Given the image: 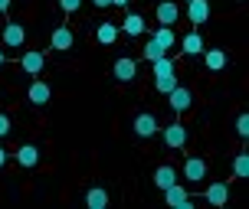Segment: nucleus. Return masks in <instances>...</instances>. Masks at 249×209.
Segmentation results:
<instances>
[{
  "label": "nucleus",
  "instance_id": "15",
  "mask_svg": "<svg viewBox=\"0 0 249 209\" xmlns=\"http://www.w3.org/2000/svg\"><path fill=\"white\" fill-rule=\"evenodd\" d=\"M122 30L128 33V36H141V33L148 30V23H144V16H141V13H128V16H124V23H122Z\"/></svg>",
  "mask_w": 249,
  "mask_h": 209
},
{
  "label": "nucleus",
  "instance_id": "21",
  "mask_svg": "<svg viewBox=\"0 0 249 209\" xmlns=\"http://www.w3.org/2000/svg\"><path fill=\"white\" fill-rule=\"evenodd\" d=\"M141 56H144L148 62H154V59H161V56H167V49H164L161 43H158V39L151 36L148 43H144V52H141Z\"/></svg>",
  "mask_w": 249,
  "mask_h": 209
},
{
  "label": "nucleus",
  "instance_id": "28",
  "mask_svg": "<svg viewBox=\"0 0 249 209\" xmlns=\"http://www.w3.org/2000/svg\"><path fill=\"white\" fill-rule=\"evenodd\" d=\"M7 134H10V118L0 114V137H7Z\"/></svg>",
  "mask_w": 249,
  "mask_h": 209
},
{
  "label": "nucleus",
  "instance_id": "2",
  "mask_svg": "<svg viewBox=\"0 0 249 209\" xmlns=\"http://www.w3.org/2000/svg\"><path fill=\"white\" fill-rule=\"evenodd\" d=\"M164 199H167V206H174V209H194L190 193H187L184 186H177V183H171L167 190H164Z\"/></svg>",
  "mask_w": 249,
  "mask_h": 209
},
{
  "label": "nucleus",
  "instance_id": "14",
  "mask_svg": "<svg viewBox=\"0 0 249 209\" xmlns=\"http://www.w3.org/2000/svg\"><path fill=\"white\" fill-rule=\"evenodd\" d=\"M200 56H203V65H207L210 72H220V69L226 65V52L223 49H203Z\"/></svg>",
  "mask_w": 249,
  "mask_h": 209
},
{
  "label": "nucleus",
  "instance_id": "24",
  "mask_svg": "<svg viewBox=\"0 0 249 209\" xmlns=\"http://www.w3.org/2000/svg\"><path fill=\"white\" fill-rule=\"evenodd\" d=\"M151 69H154V75H171V72H174V59L161 56V59H154V62H151Z\"/></svg>",
  "mask_w": 249,
  "mask_h": 209
},
{
  "label": "nucleus",
  "instance_id": "25",
  "mask_svg": "<svg viewBox=\"0 0 249 209\" xmlns=\"http://www.w3.org/2000/svg\"><path fill=\"white\" fill-rule=\"evenodd\" d=\"M174 85H177V75L174 72H171V75H158V92H161V95H167Z\"/></svg>",
  "mask_w": 249,
  "mask_h": 209
},
{
  "label": "nucleus",
  "instance_id": "33",
  "mask_svg": "<svg viewBox=\"0 0 249 209\" xmlns=\"http://www.w3.org/2000/svg\"><path fill=\"white\" fill-rule=\"evenodd\" d=\"M3 62H7V56H3V49H0V65H3Z\"/></svg>",
  "mask_w": 249,
  "mask_h": 209
},
{
  "label": "nucleus",
  "instance_id": "13",
  "mask_svg": "<svg viewBox=\"0 0 249 209\" xmlns=\"http://www.w3.org/2000/svg\"><path fill=\"white\" fill-rule=\"evenodd\" d=\"M226 199H230V186L226 183H210L207 186V203H210V206H226Z\"/></svg>",
  "mask_w": 249,
  "mask_h": 209
},
{
  "label": "nucleus",
  "instance_id": "17",
  "mask_svg": "<svg viewBox=\"0 0 249 209\" xmlns=\"http://www.w3.org/2000/svg\"><path fill=\"white\" fill-rule=\"evenodd\" d=\"M86 206L89 209H105L108 206V193H105L102 186H92V190L86 193Z\"/></svg>",
  "mask_w": 249,
  "mask_h": 209
},
{
  "label": "nucleus",
  "instance_id": "23",
  "mask_svg": "<svg viewBox=\"0 0 249 209\" xmlns=\"http://www.w3.org/2000/svg\"><path fill=\"white\" fill-rule=\"evenodd\" d=\"M233 173H236V180H246V177H249V154H236Z\"/></svg>",
  "mask_w": 249,
  "mask_h": 209
},
{
  "label": "nucleus",
  "instance_id": "30",
  "mask_svg": "<svg viewBox=\"0 0 249 209\" xmlns=\"http://www.w3.org/2000/svg\"><path fill=\"white\" fill-rule=\"evenodd\" d=\"M3 163H7V150L0 147V167H3Z\"/></svg>",
  "mask_w": 249,
  "mask_h": 209
},
{
  "label": "nucleus",
  "instance_id": "20",
  "mask_svg": "<svg viewBox=\"0 0 249 209\" xmlns=\"http://www.w3.org/2000/svg\"><path fill=\"white\" fill-rule=\"evenodd\" d=\"M95 36H99L102 46H112L115 39H118V26L115 23H99V33H95Z\"/></svg>",
  "mask_w": 249,
  "mask_h": 209
},
{
  "label": "nucleus",
  "instance_id": "31",
  "mask_svg": "<svg viewBox=\"0 0 249 209\" xmlns=\"http://www.w3.org/2000/svg\"><path fill=\"white\" fill-rule=\"evenodd\" d=\"M112 7H128V0H112Z\"/></svg>",
  "mask_w": 249,
  "mask_h": 209
},
{
  "label": "nucleus",
  "instance_id": "9",
  "mask_svg": "<svg viewBox=\"0 0 249 209\" xmlns=\"http://www.w3.org/2000/svg\"><path fill=\"white\" fill-rule=\"evenodd\" d=\"M184 177L190 183H203V177H207V160L203 157H190L184 163Z\"/></svg>",
  "mask_w": 249,
  "mask_h": 209
},
{
  "label": "nucleus",
  "instance_id": "18",
  "mask_svg": "<svg viewBox=\"0 0 249 209\" xmlns=\"http://www.w3.org/2000/svg\"><path fill=\"white\" fill-rule=\"evenodd\" d=\"M17 160H20V167H36L39 163V150L33 144H23V147L17 150Z\"/></svg>",
  "mask_w": 249,
  "mask_h": 209
},
{
  "label": "nucleus",
  "instance_id": "22",
  "mask_svg": "<svg viewBox=\"0 0 249 209\" xmlns=\"http://www.w3.org/2000/svg\"><path fill=\"white\" fill-rule=\"evenodd\" d=\"M151 36L158 39V43H161L164 49H171V46H174V43H177V36H174V30H171V26H158V30L151 33Z\"/></svg>",
  "mask_w": 249,
  "mask_h": 209
},
{
  "label": "nucleus",
  "instance_id": "26",
  "mask_svg": "<svg viewBox=\"0 0 249 209\" xmlns=\"http://www.w3.org/2000/svg\"><path fill=\"white\" fill-rule=\"evenodd\" d=\"M236 134L249 137V114H239V118H236Z\"/></svg>",
  "mask_w": 249,
  "mask_h": 209
},
{
  "label": "nucleus",
  "instance_id": "27",
  "mask_svg": "<svg viewBox=\"0 0 249 209\" xmlns=\"http://www.w3.org/2000/svg\"><path fill=\"white\" fill-rule=\"evenodd\" d=\"M59 7H62L66 13H75L79 7H82V0H59Z\"/></svg>",
  "mask_w": 249,
  "mask_h": 209
},
{
  "label": "nucleus",
  "instance_id": "5",
  "mask_svg": "<svg viewBox=\"0 0 249 209\" xmlns=\"http://www.w3.org/2000/svg\"><path fill=\"white\" fill-rule=\"evenodd\" d=\"M164 144H167V147H174V150H180L187 144V128L180 121L167 124V128H164Z\"/></svg>",
  "mask_w": 249,
  "mask_h": 209
},
{
  "label": "nucleus",
  "instance_id": "29",
  "mask_svg": "<svg viewBox=\"0 0 249 209\" xmlns=\"http://www.w3.org/2000/svg\"><path fill=\"white\" fill-rule=\"evenodd\" d=\"M92 3H95L99 10H105V7H112V0H92Z\"/></svg>",
  "mask_w": 249,
  "mask_h": 209
},
{
  "label": "nucleus",
  "instance_id": "32",
  "mask_svg": "<svg viewBox=\"0 0 249 209\" xmlns=\"http://www.w3.org/2000/svg\"><path fill=\"white\" fill-rule=\"evenodd\" d=\"M7 7H10V0H0V13L7 10Z\"/></svg>",
  "mask_w": 249,
  "mask_h": 209
},
{
  "label": "nucleus",
  "instance_id": "12",
  "mask_svg": "<svg viewBox=\"0 0 249 209\" xmlns=\"http://www.w3.org/2000/svg\"><path fill=\"white\" fill-rule=\"evenodd\" d=\"M180 49H184V56H200L207 46H203V36H200L197 30H190V33L180 39Z\"/></svg>",
  "mask_w": 249,
  "mask_h": 209
},
{
  "label": "nucleus",
  "instance_id": "19",
  "mask_svg": "<svg viewBox=\"0 0 249 209\" xmlns=\"http://www.w3.org/2000/svg\"><path fill=\"white\" fill-rule=\"evenodd\" d=\"M154 183L161 186V190H167L171 183H177V170H174V167H158V173H154Z\"/></svg>",
  "mask_w": 249,
  "mask_h": 209
},
{
  "label": "nucleus",
  "instance_id": "6",
  "mask_svg": "<svg viewBox=\"0 0 249 209\" xmlns=\"http://www.w3.org/2000/svg\"><path fill=\"white\" fill-rule=\"evenodd\" d=\"M154 13H158V23L161 26H174L177 20H180V7H177L174 0H161Z\"/></svg>",
  "mask_w": 249,
  "mask_h": 209
},
{
  "label": "nucleus",
  "instance_id": "7",
  "mask_svg": "<svg viewBox=\"0 0 249 209\" xmlns=\"http://www.w3.org/2000/svg\"><path fill=\"white\" fill-rule=\"evenodd\" d=\"M158 131H161V128H158V118H154L151 111H144V114L135 118V134L138 137H154Z\"/></svg>",
  "mask_w": 249,
  "mask_h": 209
},
{
  "label": "nucleus",
  "instance_id": "16",
  "mask_svg": "<svg viewBox=\"0 0 249 209\" xmlns=\"http://www.w3.org/2000/svg\"><path fill=\"white\" fill-rule=\"evenodd\" d=\"M53 98V92H50V85H46V82H33V85H30V101H33V105H46V101Z\"/></svg>",
  "mask_w": 249,
  "mask_h": 209
},
{
  "label": "nucleus",
  "instance_id": "10",
  "mask_svg": "<svg viewBox=\"0 0 249 209\" xmlns=\"http://www.w3.org/2000/svg\"><path fill=\"white\" fill-rule=\"evenodd\" d=\"M115 79H118V82H131V79H135L138 75V62L135 59H128V56H122V59L115 62Z\"/></svg>",
  "mask_w": 249,
  "mask_h": 209
},
{
  "label": "nucleus",
  "instance_id": "8",
  "mask_svg": "<svg viewBox=\"0 0 249 209\" xmlns=\"http://www.w3.org/2000/svg\"><path fill=\"white\" fill-rule=\"evenodd\" d=\"M26 43V30L20 23H7L3 26V46H10V49H20Z\"/></svg>",
  "mask_w": 249,
  "mask_h": 209
},
{
  "label": "nucleus",
  "instance_id": "1",
  "mask_svg": "<svg viewBox=\"0 0 249 209\" xmlns=\"http://www.w3.org/2000/svg\"><path fill=\"white\" fill-rule=\"evenodd\" d=\"M187 20L194 23V30L203 26L210 20V0H187Z\"/></svg>",
  "mask_w": 249,
  "mask_h": 209
},
{
  "label": "nucleus",
  "instance_id": "3",
  "mask_svg": "<svg viewBox=\"0 0 249 209\" xmlns=\"http://www.w3.org/2000/svg\"><path fill=\"white\" fill-rule=\"evenodd\" d=\"M43 65H46V56H43L39 49H26L23 56H20V69H23L26 75H39Z\"/></svg>",
  "mask_w": 249,
  "mask_h": 209
},
{
  "label": "nucleus",
  "instance_id": "4",
  "mask_svg": "<svg viewBox=\"0 0 249 209\" xmlns=\"http://www.w3.org/2000/svg\"><path fill=\"white\" fill-rule=\"evenodd\" d=\"M167 105L174 111H187L190 105H194V95H190V88H184V85H174L171 92H167Z\"/></svg>",
  "mask_w": 249,
  "mask_h": 209
},
{
  "label": "nucleus",
  "instance_id": "11",
  "mask_svg": "<svg viewBox=\"0 0 249 209\" xmlns=\"http://www.w3.org/2000/svg\"><path fill=\"white\" fill-rule=\"evenodd\" d=\"M50 46L56 52H66V49H72V30L69 26H56L53 30V39H50Z\"/></svg>",
  "mask_w": 249,
  "mask_h": 209
}]
</instances>
